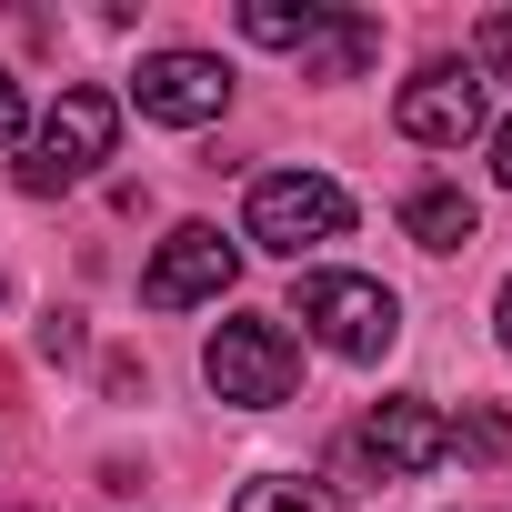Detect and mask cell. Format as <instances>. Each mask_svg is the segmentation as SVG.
<instances>
[{
    "label": "cell",
    "mask_w": 512,
    "mask_h": 512,
    "mask_svg": "<svg viewBox=\"0 0 512 512\" xmlns=\"http://www.w3.org/2000/svg\"><path fill=\"white\" fill-rule=\"evenodd\" d=\"M111 141H121V101L111 91H61L51 111H41V131L21 141V191H71V181H91L101 161H111Z\"/></svg>",
    "instance_id": "6da1fadb"
},
{
    "label": "cell",
    "mask_w": 512,
    "mask_h": 512,
    "mask_svg": "<svg viewBox=\"0 0 512 512\" xmlns=\"http://www.w3.org/2000/svg\"><path fill=\"white\" fill-rule=\"evenodd\" d=\"M372 51H382V21H362V11H322V31L302 41V81H352Z\"/></svg>",
    "instance_id": "9c48e42d"
},
{
    "label": "cell",
    "mask_w": 512,
    "mask_h": 512,
    "mask_svg": "<svg viewBox=\"0 0 512 512\" xmlns=\"http://www.w3.org/2000/svg\"><path fill=\"white\" fill-rule=\"evenodd\" d=\"M131 111L161 121V131H201V121L231 111V71H221L211 51H151V61L131 71Z\"/></svg>",
    "instance_id": "5b68a950"
},
{
    "label": "cell",
    "mask_w": 512,
    "mask_h": 512,
    "mask_svg": "<svg viewBox=\"0 0 512 512\" xmlns=\"http://www.w3.org/2000/svg\"><path fill=\"white\" fill-rule=\"evenodd\" d=\"M492 181H502V191H512V121H502V131H492Z\"/></svg>",
    "instance_id": "9a60e30c"
},
{
    "label": "cell",
    "mask_w": 512,
    "mask_h": 512,
    "mask_svg": "<svg viewBox=\"0 0 512 512\" xmlns=\"http://www.w3.org/2000/svg\"><path fill=\"white\" fill-rule=\"evenodd\" d=\"M231 272H241V251H231L211 221H181V231L151 251L141 302H151V312H191V302H221V292H231Z\"/></svg>",
    "instance_id": "52a82bcc"
},
{
    "label": "cell",
    "mask_w": 512,
    "mask_h": 512,
    "mask_svg": "<svg viewBox=\"0 0 512 512\" xmlns=\"http://www.w3.org/2000/svg\"><path fill=\"white\" fill-rule=\"evenodd\" d=\"M362 452H372L382 472H432V462H452V422H442V402H422V392H392V402H372V422H362Z\"/></svg>",
    "instance_id": "ba28073f"
},
{
    "label": "cell",
    "mask_w": 512,
    "mask_h": 512,
    "mask_svg": "<svg viewBox=\"0 0 512 512\" xmlns=\"http://www.w3.org/2000/svg\"><path fill=\"white\" fill-rule=\"evenodd\" d=\"M201 382H211L221 402H241V412H272V402H292L302 352H292V332H282V322L241 312V322H221V332L201 342Z\"/></svg>",
    "instance_id": "7a4b0ae2"
},
{
    "label": "cell",
    "mask_w": 512,
    "mask_h": 512,
    "mask_svg": "<svg viewBox=\"0 0 512 512\" xmlns=\"http://www.w3.org/2000/svg\"><path fill=\"white\" fill-rule=\"evenodd\" d=\"M241 31L262 41V51H302L322 31V0H241Z\"/></svg>",
    "instance_id": "8fae6325"
},
{
    "label": "cell",
    "mask_w": 512,
    "mask_h": 512,
    "mask_svg": "<svg viewBox=\"0 0 512 512\" xmlns=\"http://www.w3.org/2000/svg\"><path fill=\"white\" fill-rule=\"evenodd\" d=\"M302 332L342 362H382L402 342V302L372 282V272H312L302 282Z\"/></svg>",
    "instance_id": "277c9868"
},
{
    "label": "cell",
    "mask_w": 512,
    "mask_h": 512,
    "mask_svg": "<svg viewBox=\"0 0 512 512\" xmlns=\"http://www.w3.org/2000/svg\"><path fill=\"white\" fill-rule=\"evenodd\" d=\"M231 512H352L332 482H302V472H272V482H251Z\"/></svg>",
    "instance_id": "7c38bea8"
},
{
    "label": "cell",
    "mask_w": 512,
    "mask_h": 512,
    "mask_svg": "<svg viewBox=\"0 0 512 512\" xmlns=\"http://www.w3.org/2000/svg\"><path fill=\"white\" fill-rule=\"evenodd\" d=\"M492 332H502V352H512V282H502V302H492Z\"/></svg>",
    "instance_id": "2e32d148"
},
{
    "label": "cell",
    "mask_w": 512,
    "mask_h": 512,
    "mask_svg": "<svg viewBox=\"0 0 512 512\" xmlns=\"http://www.w3.org/2000/svg\"><path fill=\"white\" fill-rule=\"evenodd\" d=\"M392 121H402V141H422V151H462V141L482 131V71H472V61H422V71L402 81Z\"/></svg>",
    "instance_id": "8992f818"
},
{
    "label": "cell",
    "mask_w": 512,
    "mask_h": 512,
    "mask_svg": "<svg viewBox=\"0 0 512 512\" xmlns=\"http://www.w3.org/2000/svg\"><path fill=\"white\" fill-rule=\"evenodd\" d=\"M21 141H31V111H21V81L0 71V151H21Z\"/></svg>",
    "instance_id": "5bb4252c"
},
{
    "label": "cell",
    "mask_w": 512,
    "mask_h": 512,
    "mask_svg": "<svg viewBox=\"0 0 512 512\" xmlns=\"http://www.w3.org/2000/svg\"><path fill=\"white\" fill-rule=\"evenodd\" d=\"M241 231L262 241V251H282V262H302V251H322V241L352 231V191L322 181V171H272V181H251Z\"/></svg>",
    "instance_id": "3957f363"
},
{
    "label": "cell",
    "mask_w": 512,
    "mask_h": 512,
    "mask_svg": "<svg viewBox=\"0 0 512 512\" xmlns=\"http://www.w3.org/2000/svg\"><path fill=\"white\" fill-rule=\"evenodd\" d=\"M402 231H412L422 251H472L482 211H472V191H452V181H422V191L402 201Z\"/></svg>",
    "instance_id": "30bf717a"
},
{
    "label": "cell",
    "mask_w": 512,
    "mask_h": 512,
    "mask_svg": "<svg viewBox=\"0 0 512 512\" xmlns=\"http://www.w3.org/2000/svg\"><path fill=\"white\" fill-rule=\"evenodd\" d=\"M472 71H482V81H512V11H482V31H472Z\"/></svg>",
    "instance_id": "4fadbf2b"
}]
</instances>
